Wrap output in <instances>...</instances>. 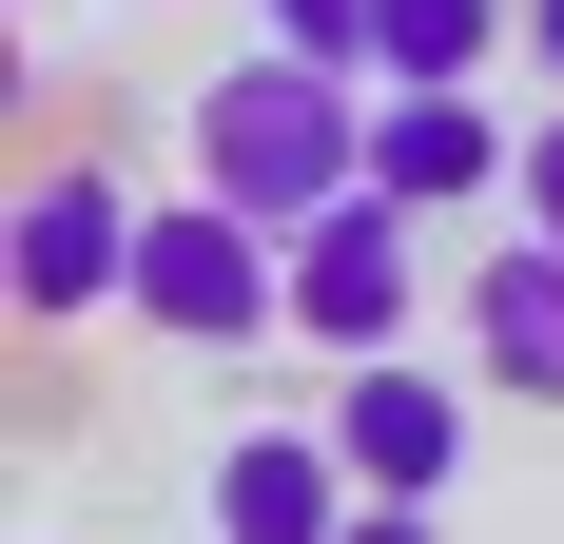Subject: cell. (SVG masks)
<instances>
[{"label": "cell", "mask_w": 564, "mask_h": 544, "mask_svg": "<svg viewBox=\"0 0 564 544\" xmlns=\"http://www.w3.org/2000/svg\"><path fill=\"white\" fill-rule=\"evenodd\" d=\"M525 58H545V78H564V0H525Z\"/></svg>", "instance_id": "13"}, {"label": "cell", "mask_w": 564, "mask_h": 544, "mask_svg": "<svg viewBox=\"0 0 564 544\" xmlns=\"http://www.w3.org/2000/svg\"><path fill=\"white\" fill-rule=\"evenodd\" d=\"M332 447H350L370 505H448L467 487V389L409 370V350H370V370H332Z\"/></svg>", "instance_id": "6"}, {"label": "cell", "mask_w": 564, "mask_h": 544, "mask_svg": "<svg viewBox=\"0 0 564 544\" xmlns=\"http://www.w3.org/2000/svg\"><path fill=\"white\" fill-rule=\"evenodd\" d=\"M350 447H332V409L312 428H234L215 447V544H350Z\"/></svg>", "instance_id": "7"}, {"label": "cell", "mask_w": 564, "mask_h": 544, "mask_svg": "<svg viewBox=\"0 0 564 544\" xmlns=\"http://www.w3.org/2000/svg\"><path fill=\"white\" fill-rule=\"evenodd\" d=\"M350 544H448V525H429V505H350Z\"/></svg>", "instance_id": "12"}, {"label": "cell", "mask_w": 564, "mask_h": 544, "mask_svg": "<svg viewBox=\"0 0 564 544\" xmlns=\"http://www.w3.org/2000/svg\"><path fill=\"white\" fill-rule=\"evenodd\" d=\"M137 330H156V350H253V330H292V233H253L234 195H156V215H137Z\"/></svg>", "instance_id": "2"}, {"label": "cell", "mask_w": 564, "mask_h": 544, "mask_svg": "<svg viewBox=\"0 0 564 544\" xmlns=\"http://www.w3.org/2000/svg\"><path fill=\"white\" fill-rule=\"evenodd\" d=\"M0 292H20V330L137 312V195H117L98 156H40V175H20V215H0Z\"/></svg>", "instance_id": "3"}, {"label": "cell", "mask_w": 564, "mask_h": 544, "mask_svg": "<svg viewBox=\"0 0 564 544\" xmlns=\"http://www.w3.org/2000/svg\"><path fill=\"white\" fill-rule=\"evenodd\" d=\"M525 58V0H370V78H487Z\"/></svg>", "instance_id": "9"}, {"label": "cell", "mask_w": 564, "mask_h": 544, "mask_svg": "<svg viewBox=\"0 0 564 544\" xmlns=\"http://www.w3.org/2000/svg\"><path fill=\"white\" fill-rule=\"evenodd\" d=\"M370 117H390V78H350V58H292V40H253V58H215L195 78V195H234L253 233H312V215H350L370 195Z\"/></svg>", "instance_id": "1"}, {"label": "cell", "mask_w": 564, "mask_h": 544, "mask_svg": "<svg viewBox=\"0 0 564 544\" xmlns=\"http://www.w3.org/2000/svg\"><path fill=\"white\" fill-rule=\"evenodd\" d=\"M409 312H429V233H409V195H350V215L292 233V330H312L332 370L409 350Z\"/></svg>", "instance_id": "4"}, {"label": "cell", "mask_w": 564, "mask_h": 544, "mask_svg": "<svg viewBox=\"0 0 564 544\" xmlns=\"http://www.w3.org/2000/svg\"><path fill=\"white\" fill-rule=\"evenodd\" d=\"M525 233H564V117H525Z\"/></svg>", "instance_id": "11"}, {"label": "cell", "mask_w": 564, "mask_h": 544, "mask_svg": "<svg viewBox=\"0 0 564 544\" xmlns=\"http://www.w3.org/2000/svg\"><path fill=\"white\" fill-rule=\"evenodd\" d=\"M20 20H40V0H20Z\"/></svg>", "instance_id": "14"}, {"label": "cell", "mask_w": 564, "mask_h": 544, "mask_svg": "<svg viewBox=\"0 0 564 544\" xmlns=\"http://www.w3.org/2000/svg\"><path fill=\"white\" fill-rule=\"evenodd\" d=\"M467 350H487V389L564 409V233H487L467 253Z\"/></svg>", "instance_id": "8"}, {"label": "cell", "mask_w": 564, "mask_h": 544, "mask_svg": "<svg viewBox=\"0 0 564 544\" xmlns=\"http://www.w3.org/2000/svg\"><path fill=\"white\" fill-rule=\"evenodd\" d=\"M370 195H409V215H487V195H525V137L487 117V78H390V117H370Z\"/></svg>", "instance_id": "5"}, {"label": "cell", "mask_w": 564, "mask_h": 544, "mask_svg": "<svg viewBox=\"0 0 564 544\" xmlns=\"http://www.w3.org/2000/svg\"><path fill=\"white\" fill-rule=\"evenodd\" d=\"M253 20H273L292 58H350V78H370V0H253Z\"/></svg>", "instance_id": "10"}]
</instances>
